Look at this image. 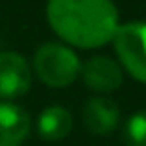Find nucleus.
<instances>
[{
  "instance_id": "1",
  "label": "nucleus",
  "mask_w": 146,
  "mask_h": 146,
  "mask_svg": "<svg viewBox=\"0 0 146 146\" xmlns=\"http://www.w3.org/2000/svg\"><path fill=\"white\" fill-rule=\"evenodd\" d=\"M46 19L65 43L78 48L104 46L120 26L111 0H48Z\"/></svg>"
},
{
  "instance_id": "2",
  "label": "nucleus",
  "mask_w": 146,
  "mask_h": 146,
  "mask_svg": "<svg viewBox=\"0 0 146 146\" xmlns=\"http://www.w3.org/2000/svg\"><path fill=\"white\" fill-rule=\"evenodd\" d=\"M33 70L48 87L63 89L80 76L82 63L74 50L59 43H44L33 54Z\"/></svg>"
},
{
  "instance_id": "9",
  "label": "nucleus",
  "mask_w": 146,
  "mask_h": 146,
  "mask_svg": "<svg viewBox=\"0 0 146 146\" xmlns=\"http://www.w3.org/2000/svg\"><path fill=\"white\" fill-rule=\"evenodd\" d=\"M124 141L128 146H146V109L133 113L126 120Z\"/></svg>"
},
{
  "instance_id": "6",
  "label": "nucleus",
  "mask_w": 146,
  "mask_h": 146,
  "mask_svg": "<svg viewBox=\"0 0 146 146\" xmlns=\"http://www.w3.org/2000/svg\"><path fill=\"white\" fill-rule=\"evenodd\" d=\"M30 129V115L17 104L0 100V146H21Z\"/></svg>"
},
{
  "instance_id": "8",
  "label": "nucleus",
  "mask_w": 146,
  "mask_h": 146,
  "mask_svg": "<svg viewBox=\"0 0 146 146\" xmlns=\"http://www.w3.org/2000/svg\"><path fill=\"white\" fill-rule=\"evenodd\" d=\"M72 126H74V118L70 111L65 109L63 106H50L41 111L37 118V131L44 141L50 143L63 141L72 131Z\"/></svg>"
},
{
  "instance_id": "4",
  "label": "nucleus",
  "mask_w": 146,
  "mask_h": 146,
  "mask_svg": "<svg viewBox=\"0 0 146 146\" xmlns=\"http://www.w3.org/2000/svg\"><path fill=\"white\" fill-rule=\"evenodd\" d=\"M32 87V68L17 52H0V100H13Z\"/></svg>"
},
{
  "instance_id": "3",
  "label": "nucleus",
  "mask_w": 146,
  "mask_h": 146,
  "mask_svg": "<svg viewBox=\"0 0 146 146\" xmlns=\"http://www.w3.org/2000/svg\"><path fill=\"white\" fill-rule=\"evenodd\" d=\"M113 46L122 67L135 80L146 83V22L118 26Z\"/></svg>"
},
{
  "instance_id": "7",
  "label": "nucleus",
  "mask_w": 146,
  "mask_h": 146,
  "mask_svg": "<svg viewBox=\"0 0 146 146\" xmlns=\"http://www.w3.org/2000/svg\"><path fill=\"white\" fill-rule=\"evenodd\" d=\"M83 124L94 135H109L118 124L120 109L111 98L93 96L83 106Z\"/></svg>"
},
{
  "instance_id": "5",
  "label": "nucleus",
  "mask_w": 146,
  "mask_h": 146,
  "mask_svg": "<svg viewBox=\"0 0 146 146\" xmlns=\"http://www.w3.org/2000/svg\"><path fill=\"white\" fill-rule=\"evenodd\" d=\"M87 89L94 93H113L124 82L122 67L107 56H93L82 65L80 70Z\"/></svg>"
}]
</instances>
